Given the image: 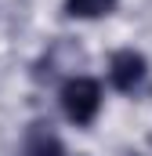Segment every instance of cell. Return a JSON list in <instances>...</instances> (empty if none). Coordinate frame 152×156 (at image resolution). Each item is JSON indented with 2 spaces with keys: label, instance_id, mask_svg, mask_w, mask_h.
Returning a JSON list of instances; mask_svg holds the SVG:
<instances>
[{
  "label": "cell",
  "instance_id": "obj_1",
  "mask_svg": "<svg viewBox=\"0 0 152 156\" xmlns=\"http://www.w3.org/2000/svg\"><path fill=\"white\" fill-rule=\"evenodd\" d=\"M62 109H65V116L73 123L87 127L98 116V109H102V87H98V80H91V76L65 80V87H62Z\"/></svg>",
  "mask_w": 152,
  "mask_h": 156
},
{
  "label": "cell",
  "instance_id": "obj_2",
  "mask_svg": "<svg viewBox=\"0 0 152 156\" xmlns=\"http://www.w3.org/2000/svg\"><path fill=\"white\" fill-rule=\"evenodd\" d=\"M149 76V62H145V55H138V51H116L112 62H109V80H112L116 91H138L141 83Z\"/></svg>",
  "mask_w": 152,
  "mask_h": 156
},
{
  "label": "cell",
  "instance_id": "obj_3",
  "mask_svg": "<svg viewBox=\"0 0 152 156\" xmlns=\"http://www.w3.org/2000/svg\"><path fill=\"white\" fill-rule=\"evenodd\" d=\"M116 7V0H65V11L73 18H102Z\"/></svg>",
  "mask_w": 152,
  "mask_h": 156
},
{
  "label": "cell",
  "instance_id": "obj_4",
  "mask_svg": "<svg viewBox=\"0 0 152 156\" xmlns=\"http://www.w3.org/2000/svg\"><path fill=\"white\" fill-rule=\"evenodd\" d=\"M33 153H36V156H58V138H54L47 127L36 131V138H33Z\"/></svg>",
  "mask_w": 152,
  "mask_h": 156
}]
</instances>
